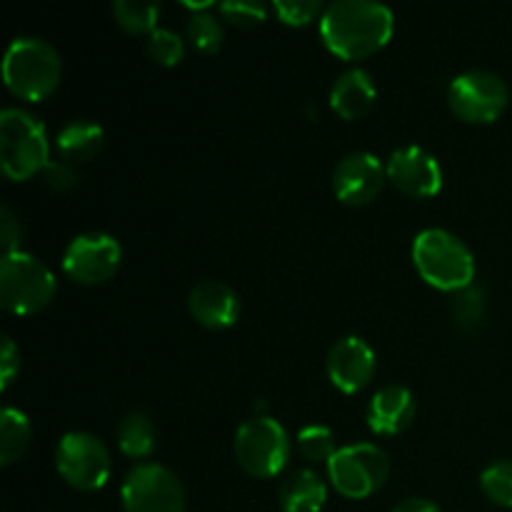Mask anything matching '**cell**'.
Listing matches in <instances>:
<instances>
[{
  "label": "cell",
  "mask_w": 512,
  "mask_h": 512,
  "mask_svg": "<svg viewBox=\"0 0 512 512\" xmlns=\"http://www.w3.org/2000/svg\"><path fill=\"white\" fill-rule=\"evenodd\" d=\"M395 15L375 0H335L320 15V38L325 48L343 60H363L388 45Z\"/></svg>",
  "instance_id": "1"
},
{
  "label": "cell",
  "mask_w": 512,
  "mask_h": 512,
  "mask_svg": "<svg viewBox=\"0 0 512 512\" xmlns=\"http://www.w3.org/2000/svg\"><path fill=\"white\" fill-rule=\"evenodd\" d=\"M413 265L425 283L443 293H460L475 280L473 250L445 228H428L415 235Z\"/></svg>",
  "instance_id": "2"
},
{
  "label": "cell",
  "mask_w": 512,
  "mask_h": 512,
  "mask_svg": "<svg viewBox=\"0 0 512 512\" xmlns=\"http://www.w3.org/2000/svg\"><path fill=\"white\" fill-rule=\"evenodd\" d=\"M63 75V60L53 43L33 35L15 38L3 55V83L15 98L38 103L53 95Z\"/></svg>",
  "instance_id": "3"
},
{
  "label": "cell",
  "mask_w": 512,
  "mask_h": 512,
  "mask_svg": "<svg viewBox=\"0 0 512 512\" xmlns=\"http://www.w3.org/2000/svg\"><path fill=\"white\" fill-rule=\"evenodd\" d=\"M45 125L23 108L0 110V165L8 180H28L50 163Z\"/></svg>",
  "instance_id": "4"
},
{
  "label": "cell",
  "mask_w": 512,
  "mask_h": 512,
  "mask_svg": "<svg viewBox=\"0 0 512 512\" xmlns=\"http://www.w3.org/2000/svg\"><path fill=\"white\" fill-rule=\"evenodd\" d=\"M55 275L33 253L3 255L0 260V303L13 315H33L55 298Z\"/></svg>",
  "instance_id": "5"
},
{
  "label": "cell",
  "mask_w": 512,
  "mask_h": 512,
  "mask_svg": "<svg viewBox=\"0 0 512 512\" xmlns=\"http://www.w3.org/2000/svg\"><path fill=\"white\" fill-rule=\"evenodd\" d=\"M235 460L253 478H275L290 460V438L270 415H253L235 430Z\"/></svg>",
  "instance_id": "6"
},
{
  "label": "cell",
  "mask_w": 512,
  "mask_h": 512,
  "mask_svg": "<svg viewBox=\"0 0 512 512\" xmlns=\"http://www.w3.org/2000/svg\"><path fill=\"white\" fill-rule=\"evenodd\" d=\"M390 475V460L385 450L373 443H350L338 448L328 460V480L348 500H365L378 493Z\"/></svg>",
  "instance_id": "7"
},
{
  "label": "cell",
  "mask_w": 512,
  "mask_h": 512,
  "mask_svg": "<svg viewBox=\"0 0 512 512\" xmlns=\"http://www.w3.org/2000/svg\"><path fill=\"white\" fill-rule=\"evenodd\" d=\"M55 470L70 488L93 493L108 483L113 463L103 440L85 430H73L65 433L55 448Z\"/></svg>",
  "instance_id": "8"
},
{
  "label": "cell",
  "mask_w": 512,
  "mask_h": 512,
  "mask_svg": "<svg viewBox=\"0 0 512 512\" xmlns=\"http://www.w3.org/2000/svg\"><path fill=\"white\" fill-rule=\"evenodd\" d=\"M510 90L493 70H465L448 88V105L465 123H493L508 108Z\"/></svg>",
  "instance_id": "9"
},
{
  "label": "cell",
  "mask_w": 512,
  "mask_h": 512,
  "mask_svg": "<svg viewBox=\"0 0 512 512\" xmlns=\"http://www.w3.org/2000/svg\"><path fill=\"white\" fill-rule=\"evenodd\" d=\"M125 512H185V488L178 475L160 463H140L120 488Z\"/></svg>",
  "instance_id": "10"
},
{
  "label": "cell",
  "mask_w": 512,
  "mask_h": 512,
  "mask_svg": "<svg viewBox=\"0 0 512 512\" xmlns=\"http://www.w3.org/2000/svg\"><path fill=\"white\" fill-rule=\"evenodd\" d=\"M123 263V248L108 233H80L63 253V270L80 285L108 283Z\"/></svg>",
  "instance_id": "11"
},
{
  "label": "cell",
  "mask_w": 512,
  "mask_h": 512,
  "mask_svg": "<svg viewBox=\"0 0 512 512\" xmlns=\"http://www.w3.org/2000/svg\"><path fill=\"white\" fill-rule=\"evenodd\" d=\"M385 173L390 183L410 198H433L443 188V168L435 155L420 145L395 148L385 163Z\"/></svg>",
  "instance_id": "12"
},
{
  "label": "cell",
  "mask_w": 512,
  "mask_h": 512,
  "mask_svg": "<svg viewBox=\"0 0 512 512\" xmlns=\"http://www.w3.org/2000/svg\"><path fill=\"white\" fill-rule=\"evenodd\" d=\"M385 178L388 173L378 155L368 153V150H355L335 165L330 183H333V193L340 203L360 208V205L375 200V195L383 190Z\"/></svg>",
  "instance_id": "13"
},
{
  "label": "cell",
  "mask_w": 512,
  "mask_h": 512,
  "mask_svg": "<svg viewBox=\"0 0 512 512\" xmlns=\"http://www.w3.org/2000/svg\"><path fill=\"white\" fill-rule=\"evenodd\" d=\"M328 378L340 393L355 395L373 380L375 375V350L358 335H345L330 348Z\"/></svg>",
  "instance_id": "14"
},
{
  "label": "cell",
  "mask_w": 512,
  "mask_h": 512,
  "mask_svg": "<svg viewBox=\"0 0 512 512\" xmlns=\"http://www.w3.org/2000/svg\"><path fill=\"white\" fill-rule=\"evenodd\" d=\"M188 310L203 328L225 330L238 323L240 298L220 280H203L188 295Z\"/></svg>",
  "instance_id": "15"
},
{
  "label": "cell",
  "mask_w": 512,
  "mask_h": 512,
  "mask_svg": "<svg viewBox=\"0 0 512 512\" xmlns=\"http://www.w3.org/2000/svg\"><path fill=\"white\" fill-rule=\"evenodd\" d=\"M368 428L375 435H398L415 418V398L405 385H385L368 403Z\"/></svg>",
  "instance_id": "16"
},
{
  "label": "cell",
  "mask_w": 512,
  "mask_h": 512,
  "mask_svg": "<svg viewBox=\"0 0 512 512\" xmlns=\"http://www.w3.org/2000/svg\"><path fill=\"white\" fill-rule=\"evenodd\" d=\"M375 95H378V88H375L373 75L365 68H348L335 78L330 88V108L343 120H355L373 108Z\"/></svg>",
  "instance_id": "17"
},
{
  "label": "cell",
  "mask_w": 512,
  "mask_h": 512,
  "mask_svg": "<svg viewBox=\"0 0 512 512\" xmlns=\"http://www.w3.org/2000/svg\"><path fill=\"white\" fill-rule=\"evenodd\" d=\"M278 500L283 512H320L328 500V485L315 470H295L280 485Z\"/></svg>",
  "instance_id": "18"
},
{
  "label": "cell",
  "mask_w": 512,
  "mask_h": 512,
  "mask_svg": "<svg viewBox=\"0 0 512 512\" xmlns=\"http://www.w3.org/2000/svg\"><path fill=\"white\" fill-rule=\"evenodd\" d=\"M103 143L105 130L93 120H70L55 135V150H58L60 160H68V163H83V160L95 158Z\"/></svg>",
  "instance_id": "19"
},
{
  "label": "cell",
  "mask_w": 512,
  "mask_h": 512,
  "mask_svg": "<svg viewBox=\"0 0 512 512\" xmlns=\"http://www.w3.org/2000/svg\"><path fill=\"white\" fill-rule=\"evenodd\" d=\"M115 438H118V448L125 458L143 460L148 458V455H153L155 438H158V435H155L153 420L145 413H138V410H135V413H128L120 420Z\"/></svg>",
  "instance_id": "20"
},
{
  "label": "cell",
  "mask_w": 512,
  "mask_h": 512,
  "mask_svg": "<svg viewBox=\"0 0 512 512\" xmlns=\"http://www.w3.org/2000/svg\"><path fill=\"white\" fill-rule=\"evenodd\" d=\"M30 445V420L18 408H3L0 413V465L18 463Z\"/></svg>",
  "instance_id": "21"
},
{
  "label": "cell",
  "mask_w": 512,
  "mask_h": 512,
  "mask_svg": "<svg viewBox=\"0 0 512 512\" xmlns=\"http://www.w3.org/2000/svg\"><path fill=\"white\" fill-rule=\"evenodd\" d=\"M113 18L125 33L130 35H150L158 30L160 5L143 3V0H115Z\"/></svg>",
  "instance_id": "22"
},
{
  "label": "cell",
  "mask_w": 512,
  "mask_h": 512,
  "mask_svg": "<svg viewBox=\"0 0 512 512\" xmlns=\"http://www.w3.org/2000/svg\"><path fill=\"white\" fill-rule=\"evenodd\" d=\"M295 445H298L300 455L310 463H325L338 453V445H335L333 430L325 428V425H305L295 435Z\"/></svg>",
  "instance_id": "23"
},
{
  "label": "cell",
  "mask_w": 512,
  "mask_h": 512,
  "mask_svg": "<svg viewBox=\"0 0 512 512\" xmlns=\"http://www.w3.org/2000/svg\"><path fill=\"white\" fill-rule=\"evenodd\" d=\"M480 488L490 503L512 508V460H498L480 473Z\"/></svg>",
  "instance_id": "24"
},
{
  "label": "cell",
  "mask_w": 512,
  "mask_h": 512,
  "mask_svg": "<svg viewBox=\"0 0 512 512\" xmlns=\"http://www.w3.org/2000/svg\"><path fill=\"white\" fill-rule=\"evenodd\" d=\"M188 40L193 43L195 50L200 53H215L223 43V23H220V15L210 13H195L188 20Z\"/></svg>",
  "instance_id": "25"
},
{
  "label": "cell",
  "mask_w": 512,
  "mask_h": 512,
  "mask_svg": "<svg viewBox=\"0 0 512 512\" xmlns=\"http://www.w3.org/2000/svg\"><path fill=\"white\" fill-rule=\"evenodd\" d=\"M148 55L158 65L173 68L183 60L185 40L173 28H158L148 35Z\"/></svg>",
  "instance_id": "26"
},
{
  "label": "cell",
  "mask_w": 512,
  "mask_h": 512,
  "mask_svg": "<svg viewBox=\"0 0 512 512\" xmlns=\"http://www.w3.org/2000/svg\"><path fill=\"white\" fill-rule=\"evenodd\" d=\"M218 15L235 28H253L268 18V5L258 0H225L218 5Z\"/></svg>",
  "instance_id": "27"
},
{
  "label": "cell",
  "mask_w": 512,
  "mask_h": 512,
  "mask_svg": "<svg viewBox=\"0 0 512 512\" xmlns=\"http://www.w3.org/2000/svg\"><path fill=\"white\" fill-rule=\"evenodd\" d=\"M273 13L290 28L313 23L318 15L325 13V5L320 0H275Z\"/></svg>",
  "instance_id": "28"
},
{
  "label": "cell",
  "mask_w": 512,
  "mask_h": 512,
  "mask_svg": "<svg viewBox=\"0 0 512 512\" xmlns=\"http://www.w3.org/2000/svg\"><path fill=\"white\" fill-rule=\"evenodd\" d=\"M453 315L458 320L460 328L470 330L478 328L480 320L485 318V298L478 288H465L460 293H455L453 298Z\"/></svg>",
  "instance_id": "29"
},
{
  "label": "cell",
  "mask_w": 512,
  "mask_h": 512,
  "mask_svg": "<svg viewBox=\"0 0 512 512\" xmlns=\"http://www.w3.org/2000/svg\"><path fill=\"white\" fill-rule=\"evenodd\" d=\"M43 178L50 188L60 190V193L73 190L75 185H78V175H75L73 165H70L68 160H50L43 170Z\"/></svg>",
  "instance_id": "30"
},
{
  "label": "cell",
  "mask_w": 512,
  "mask_h": 512,
  "mask_svg": "<svg viewBox=\"0 0 512 512\" xmlns=\"http://www.w3.org/2000/svg\"><path fill=\"white\" fill-rule=\"evenodd\" d=\"M20 240H23V228H20L18 218H15L10 208H3L0 210V245H3V255L18 253Z\"/></svg>",
  "instance_id": "31"
},
{
  "label": "cell",
  "mask_w": 512,
  "mask_h": 512,
  "mask_svg": "<svg viewBox=\"0 0 512 512\" xmlns=\"http://www.w3.org/2000/svg\"><path fill=\"white\" fill-rule=\"evenodd\" d=\"M20 373V350L10 338H3L0 348V390H8Z\"/></svg>",
  "instance_id": "32"
},
{
  "label": "cell",
  "mask_w": 512,
  "mask_h": 512,
  "mask_svg": "<svg viewBox=\"0 0 512 512\" xmlns=\"http://www.w3.org/2000/svg\"><path fill=\"white\" fill-rule=\"evenodd\" d=\"M393 512H443V510L428 498H405L403 503L395 505Z\"/></svg>",
  "instance_id": "33"
}]
</instances>
